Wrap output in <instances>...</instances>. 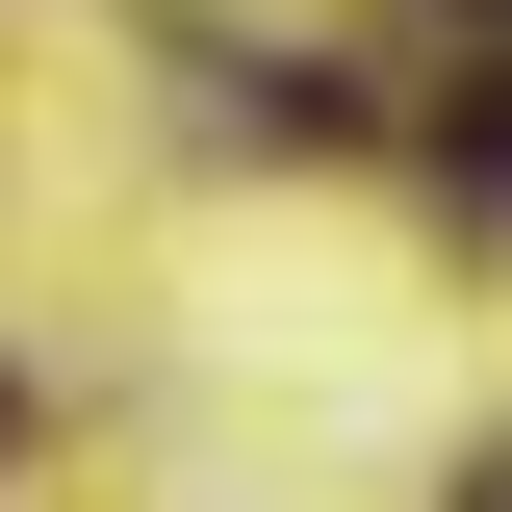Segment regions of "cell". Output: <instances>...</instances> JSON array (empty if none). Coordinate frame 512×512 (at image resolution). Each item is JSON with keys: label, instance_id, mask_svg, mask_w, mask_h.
<instances>
[{"label": "cell", "instance_id": "obj_1", "mask_svg": "<svg viewBox=\"0 0 512 512\" xmlns=\"http://www.w3.org/2000/svg\"><path fill=\"white\" fill-rule=\"evenodd\" d=\"M461 205H512V77H487V103H461Z\"/></svg>", "mask_w": 512, "mask_h": 512}, {"label": "cell", "instance_id": "obj_2", "mask_svg": "<svg viewBox=\"0 0 512 512\" xmlns=\"http://www.w3.org/2000/svg\"><path fill=\"white\" fill-rule=\"evenodd\" d=\"M461 512H512V461H461Z\"/></svg>", "mask_w": 512, "mask_h": 512}]
</instances>
